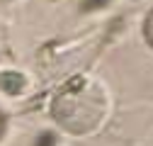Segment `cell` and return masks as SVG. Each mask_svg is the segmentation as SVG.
Returning <instances> with one entry per match:
<instances>
[{
	"mask_svg": "<svg viewBox=\"0 0 153 146\" xmlns=\"http://www.w3.org/2000/svg\"><path fill=\"white\" fill-rule=\"evenodd\" d=\"M107 3H109V0H83L80 10H83V12H90V10H100V7H105Z\"/></svg>",
	"mask_w": 153,
	"mask_h": 146,
	"instance_id": "2",
	"label": "cell"
},
{
	"mask_svg": "<svg viewBox=\"0 0 153 146\" xmlns=\"http://www.w3.org/2000/svg\"><path fill=\"white\" fill-rule=\"evenodd\" d=\"M3 122H5V119H3V115H0V132H3Z\"/></svg>",
	"mask_w": 153,
	"mask_h": 146,
	"instance_id": "4",
	"label": "cell"
},
{
	"mask_svg": "<svg viewBox=\"0 0 153 146\" xmlns=\"http://www.w3.org/2000/svg\"><path fill=\"white\" fill-rule=\"evenodd\" d=\"M0 88H3L7 95H20L22 90H25V78H22V73H15V71L3 73V76H0Z\"/></svg>",
	"mask_w": 153,
	"mask_h": 146,
	"instance_id": "1",
	"label": "cell"
},
{
	"mask_svg": "<svg viewBox=\"0 0 153 146\" xmlns=\"http://www.w3.org/2000/svg\"><path fill=\"white\" fill-rule=\"evenodd\" d=\"M53 144H56V136H53V134H49V132H46V134H42V136H39V141H36V146H53Z\"/></svg>",
	"mask_w": 153,
	"mask_h": 146,
	"instance_id": "3",
	"label": "cell"
}]
</instances>
